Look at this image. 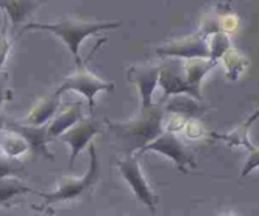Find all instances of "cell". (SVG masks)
Instances as JSON below:
<instances>
[{
  "instance_id": "cell-6",
  "label": "cell",
  "mask_w": 259,
  "mask_h": 216,
  "mask_svg": "<svg viewBox=\"0 0 259 216\" xmlns=\"http://www.w3.org/2000/svg\"><path fill=\"white\" fill-rule=\"evenodd\" d=\"M118 168L126 182L131 186L138 200L141 201L145 206H148L153 212H155L158 197L153 195L150 187L148 186V182L144 178L138 159L133 158V156L122 159L118 161Z\"/></svg>"
},
{
  "instance_id": "cell-14",
  "label": "cell",
  "mask_w": 259,
  "mask_h": 216,
  "mask_svg": "<svg viewBox=\"0 0 259 216\" xmlns=\"http://www.w3.org/2000/svg\"><path fill=\"white\" fill-rule=\"evenodd\" d=\"M60 96H57L55 93L54 97L49 99H45V101H41L36 107H34L32 112L27 116V122L29 125H36L39 126L42 123L46 122L49 118L52 117V115L55 113L56 108L59 107L60 103Z\"/></svg>"
},
{
  "instance_id": "cell-1",
  "label": "cell",
  "mask_w": 259,
  "mask_h": 216,
  "mask_svg": "<svg viewBox=\"0 0 259 216\" xmlns=\"http://www.w3.org/2000/svg\"><path fill=\"white\" fill-rule=\"evenodd\" d=\"M118 22H84L76 19H61L55 23H31L27 24L24 29H42L50 31L61 38L68 46L70 52L75 59L76 65L80 68L81 58L79 49L84 39L91 34H96L104 29H113L118 27Z\"/></svg>"
},
{
  "instance_id": "cell-19",
  "label": "cell",
  "mask_w": 259,
  "mask_h": 216,
  "mask_svg": "<svg viewBox=\"0 0 259 216\" xmlns=\"http://www.w3.org/2000/svg\"><path fill=\"white\" fill-rule=\"evenodd\" d=\"M246 149L249 150V156L243 168V172H241V177H245V176H248L249 173H251L259 167V148H256L250 143L246 146Z\"/></svg>"
},
{
  "instance_id": "cell-11",
  "label": "cell",
  "mask_w": 259,
  "mask_h": 216,
  "mask_svg": "<svg viewBox=\"0 0 259 216\" xmlns=\"http://www.w3.org/2000/svg\"><path fill=\"white\" fill-rule=\"evenodd\" d=\"M158 54L166 56H181V58H197V56H207L208 50L207 45L202 39L188 38L158 50Z\"/></svg>"
},
{
  "instance_id": "cell-9",
  "label": "cell",
  "mask_w": 259,
  "mask_h": 216,
  "mask_svg": "<svg viewBox=\"0 0 259 216\" xmlns=\"http://www.w3.org/2000/svg\"><path fill=\"white\" fill-rule=\"evenodd\" d=\"M7 127L21 134L28 143L29 148L33 149L36 153L42 154V155L52 160V155L49 153L46 146V144L50 141L47 128H38L36 127V125H22V123L13 122V121H8Z\"/></svg>"
},
{
  "instance_id": "cell-22",
  "label": "cell",
  "mask_w": 259,
  "mask_h": 216,
  "mask_svg": "<svg viewBox=\"0 0 259 216\" xmlns=\"http://www.w3.org/2000/svg\"><path fill=\"white\" fill-rule=\"evenodd\" d=\"M7 123H8V121H7L4 117H2V116H0V130H3V128L7 126Z\"/></svg>"
},
{
  "instance_id": "cell-3",
  "label": "cell",
  "mask_w": 259,
  "mask_h": 216,
  "mask_svg": "<svg viewBox=\"0 0 259 216\" xmlns=\"http://www.w3.org/2000/svg\"><path fill=\"white\" fill-rule=\"evenodd\" d=\"M89 154H91V164L89 169L85 175L81 178H62L60 181L59 187L56 191L49 193H38L36 192L39 197L44 198V203L51 205V203L64 202V201L76 200L80 197L83 193L91 190L99 178L101 173V164H99V159L97 156L96 148L93 144L89 145Z\"/></svg>"
},
{
  "instance_id": "cell-5",
  "label": "cell",
  "mask_w": 259,
  "mask_h": 216,
  "mask_svg": "<svg viewBox=\"0 0 259 216\" xmlns=\"http://www.w3.org/2000/svg\"><path fill=\"white\" fill-rule=\"evenodd\" d=\"M145 151H156V153L164 154L178 165L182 172H187L188 167H196L194 160L189 155L188 151L186 150L183 144L170 131L161 133L158 138L154 139L148 145L144 146L140 150V154L145 153Z\"/></svg>"
},
{
  "instance_id": "cell-4",
  "label": "cell",
  "mask_w": 259,
  "mask_h": 216,
  "mask_svg": "<svg viewBox=\"0 0 259 216\" xmlns=\"http://www.w3.org/2000/svg\"><path fill=\"white\" fill-rule=\"evenodd\" d=\"M113 88V83H108V81L102 80V79L99 78V76H97L96 74L91 73V71L88 70H84V69H80L75 75L66 79V81L57 89L56 94L57 96H61V94L66 91L78 92V93H80L81 96H84L88 99L89 107H91V112H93L94 97H96V94L102 91L112 92Z\"/></svg>"
},
{
  "instance_id": "cell-17",
  "label": "cell",
  "mask_w": 259,
  "mask_h": 216,
  "mask_svg": "<svg viewBox=\"0 0 259 216\" xmlns=\"http://www.w3.org/2000/svg\"><path fill=\"white\" fill-rule=\"evenodd\" d=\"M198 108L200 106H197L192 99L186 98V97H176L166 106V110L179 113H188V115H193L196 111H198Z\"/></svg>"
},
{
  "instance_id": "cell-13",
  "label": "cell",
  "mask_w": 259,
  "mask_h": 216,
  "mask_svg": "<svg viewBox=\"0 0 259 216\" xmlns=\"http://www.w3.org/2000/svg\"><path fill=\"white\" fill-rule=\"evenodd\" d=\"M81 118V104L71 106L69 110L64 111L57 118H55L54 122L47 127L50 140L55 138H59L62 133L70 128L74 123L78 122Z\"/></svg>"
},
{
  "instance_id": "cell-7",
  "label": "cell",
  "mask_w": 259,
  "mask_h": 216,
  "mask_svg": "<svg viewBox=\"0 0 259 216\" xmlns=\"http://www.w3.org/2000/svg\"><path fill=\"white\" fill-rule=\"evenodd\" d=\"M99 133V123L89 118H80L70 128L59 136L60 140L68 143L71 148L70 167L74 165L76 156L85 148L96 134Z\"/></svg>"
},
{
  "instance_id": "cell-12",
  "label": "cell",
  "mask_w": 259,
  "mask_h": 216,
  "mask_svg": "<svg viewBox=\"0 0 259 216\" xmlns=\"http://www.w3.org/2000/svg\"><path fill=\"white\" fill-rule=\"evenodd\" d=\"M0 148L3 149L8 156L17 158L28 150L29 145L21 134L7 127L0 130Z\"/></svg>"
},
{
  "instance_id": "cell-10",
  "label": "cell",
  "mask_w": 259,
  "mask_h": 216,
  "mask_svg": "<svg viewBox=\"0 0 259 216\" xmlns=\"http://www.w3.org/2000/svg\"><path fill=\"white\" fill-rule=\"evenodd\" d=\"M45 0H0V8L3 9L7 18L11 19L13 27L26 21L38 9Z\"/></svg>"
},
{
  "instance_id": "cell-20",
  "label": "cell",
  "mask_w": 259,
  "mask_h": 216,
  "mask_svg": "<svg viewBox=\"0 0 259 216\" xmlns=\"http://www.w3.org/2000/svg\"><path fill=\"white\" fill-rule=\"evenodd\" d=\"M9 51H11V39H9L8 32H7V17H4L3 28L0 31V69L6 63Z\"/></svg>"
},
{
  "instance_id": "cell-15",
  "label": "cell",
  "mask_w": 259,
  "mask_h": 216,
  "mask_svg": "<svg viewBox=\"0 0 259 216\" xmlns=\"http://www.w3.org/2000/svg\"><path fill=\"white\" fill-rule=\"evenodd\" d=\"M27 192H34V191H32L31 188L24 186L21 181L13 177L0 178V203L12 200L17 195Z\"/></svg>"
},
{
  "instance_id": "cell-16",
  "label": "cell",
  "mask_w": 259,
  "mask_h": 216,
  "mask_svg": "<svg viewBox=\"0 0 259 216\" xmlns=\"http://www.w3.org/2000/svg\"><path fill=\"white\" fill-rule=\"evenodd\" d=\"M258 117H259V110L256 111V112L254 113L251 117H249V120L246 121L243 126H240L239 128H236L235 133L230 134V135H228V136H219V135H216V136L220 139H223V140L229 141L231 145H243L246 148V146L250 144V141H249V138H248L249 127H250L251 123H253Z\"/></svg>"
},
{
  "instance_id": "cell-8",
  "label": "cell",
  "mask_w": 259,
  "mask_h": 216,
  "mask_svg": "<svg viewBox=\"0 0 259 216\" xmlns=\"http://www.w3.org/2000/svg\"><path fill=\"white\" fill-rule=\"evenodd\" d=\"M161 69L159 66H135L128 71V79L135 81L143 101V112L153 108L151 99L159 83Z\"/></svg>"
},
{
  "instance_id": "cell-21",
  "label": "cell",
  "mask_w": 259,
  "mask_h": 216,
  "mask_svg": "<svg viewBox=\"0 0 259 216\" xmlns=\"http://www.w3.org/2000/svg\"><path fill=\"white\" fill-rule=\"evenodd\" d=\"M4 98H6V89H4V81H3V79H0V104L3 103Z\"/></svg>"
},
{
  "instance_id": "cell-2",
  "label": "cell",
  "mask_w": 259,
  "mask_h": 216,
  "mask_svg": "<svg viewBox=\"0 0 259 216\" xmlns=\"http://www.w3.org/2000/svg\"><path fill=\"white\" fill-rule=\"evenodd\" d=\"M139 120L130 122H109L106 121L108 127L116 134L117 138L128 143L131 150L143 149L150 141L161 134V115L156 108H150Z\"/></svg>"
},
{
  "instance_id": "cell-18",
  "label": "cell",
  "mask_w": 259,
  "mask_h": 216,
  "mask_svg": "<svg viewBox=\"0 0 259 216\" xmlns=\"http://www.w3.org/2000/svg\"><path fill=\"white\" fill-rule=\"evenodd\" d=\"M24 173V167L18 160H14V158L3 159L0 158V178L4 177H16L22 176Z\"/></svg>"
}]
</instances>
